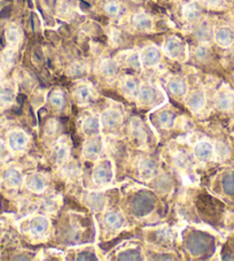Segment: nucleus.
I'll return each instance as SVG.
<instances>
[{
	"label": "nucleus",
	"mask_w": 234,
	"mask_h": 261,
	"mask_svg": "<svg viewBox=\"0 0 234 261\" xmlns=\"http://www.w3.org/2000/svg\"><path fill=\"white\" fill-rule=\"evenodd\" d=\"M155 207V198L151 192L142 191L134 196L131 202V210L133 215L138 218L146 217Z\"/></svg>",
	"instance_id": "1"
},
{
	"label": "nucleus",
	"mask_w": 234,
	"mask_h": 261,
	"mask_svg": "<svg viewBox=\"0 0 234 261\" xmlns=\"http://www.w3.org/2000/svg\"><path fill=\"white\" fill-rule=\"evenodd\" d=\"M213 245V240L204 233H195L188 238L186 242V247L190 253L199 256L207 253Z\"/></svg>",
	"instance_id": "2"
},
{
	"label": "nucleus",
	"mask_w": 234,
	"mask_h": 261,
	"mask_svg": "<svg viewBox=\"0 0 234 261\" xmlns=\"http://www.w3.org/2000/svg\"><path fill=\"white\" fill-rule=\"evenodd\" d=\"M112 176H114V170L109 160H103L99 163L93 170V179L99 186L110 183Z\"/></svg>",
	"instance_id": "3"
},
{
	"label": "nucleus",
	"mask_w": 234,
	"mask_h": 261,
	"mask_svg": "<svg viewBox=\"0 0 234 261\" xmlns=\"http://www.w3.org/2000/svg\"><path fill=\"white\" fill-rule=\"evenodd\" d=\"M28 135L22 130H13L7 138V145L12 152H22L28 145Z\"/></svg>",
	"instance_id": "4"
},
{
	"label": "nucleus",
	"mask_w": 234,
	"mask_h": 261,
	"mask_svg": "<svg viewBox=\"0 0 234 261\" xmlns=\"http://www.w3.org/2000/svg\"><path fill=\"white\" fill-rule=\"evenodd\" d=\"M102 141L101 138L98 136H91L84 144L83 147V154L89 160H96L99 154L102 151Z\"/></svg>",
	"instance_id": "5"
},
{
	"label": "nucleus",
	"mask_w": 234,
	"mask_h": 261,
	"mask_svg": "<svg viewBox=\"0 0 234 261\" xmlns=\"http://www.w3.org/2000/svg\"><path fill=\"white\" fill-rule=\"evenodd\" d=\"M16 96L15 85L12 82L0 83V110H5L11 106Z\"/></svg>",
	"instance_id": "6"
},
{
	"label": "nucleus",
	"mask_w": 234,
	"mask_h": 261,
	"mask_svg": "<svg viewBox=\"0 0 234 261\" xmlns=\"http://www.w3.org/2000/svg\"><path fill=\"white\" fill-rule=\"evenodd\" d=\"M215 154V147L211 143L207 141H202L197 143L194 147V155L195 158L201 161V163H207L213 159Z\"/></svg>",
	"instance_id": "7"
},
{
	"label": "nucleus",
	"mask_w": 234,
	"mask_h": 261,
	"mask_svg": "<svg viewBox=\"0 0 234 261\" xmlns=\"http://www.w3.org/2000/svg\"><path fill=\"white\" fill-rule=\"evenodd\" d=\"M234 105V93L229 89H223L216 97V106L220 111L231 110Z\"/></svg>",
	"instance_id": "8"
},
{
	"label": "nucleus",
	"mask_w": 234,
	"mask_h": 261,
	"mask_svg": "<svg viewBox=\"0 0 234 261\" xmlns=\"http://www.w3.org/2000/svg\"><path fill=\"white\" fill-rule=\"evenodd\" d=\"M139 172H140V176L142 179H152L155 175L159 173V166L151 159H145L140 161L139 164Z\"/></svg>",
	"instance_id": "9"
},
{
	"label": "nucleus",
	"mask_w": 234,
	"mask_h": 261,
	"mask_svg": "<svg viewBox=\"0 0 234 261\" xmlns=\"http://www.w3.org/2000/svg\"><path fill=\"white\" fill-rule=\"evenodd\" d=\"M101 125L105 128H116L122 123V115L114 110H108L101 115Z\"/></svg>",
	"instance_id": "10"
},
{
	"label": "nucleus",
	"mask_w": 234,
	"mask_h": 261,
	"mask_svg": "<svg viewBox=\"0 0 234 261\" xmlns=\"http://www.w3.org/2000/svg\"><path fill=\"white\" fill-rule=\"evenodd\" d=\"M25 184H26V188H28L29 190L34 191L36 193L43 192L47 187L46 178H45L43 175H40V174L30 175V176H28V178L25 179Z\"/></svg>",
	"instance_id": "11"
},
{
	"label": "nucleus",
	"mask_w": 234,
	"mask_h": 261,
	"mask_svg": "<svg viewBox=\"0 0 234 261\" xmlns=\"http://www.w3.org/2000/svg\"><path fill=\"white\" fill-rule=\"evenodd\" d=\"M4 181L7 184V187L17 188L23 182V175L17 168L10 167L4 173Z\"/></svg>",
	"instance_id": "12"
},
{
	"label": "nucleus",
	"mask_w": 234,
	"mask_h": 261,
	"mask_svg": "<svg viewBox=\"0 0 234 261\" xmlns=\"http://www.w3.org/2000/svg\"><path fill=\"white\" fill-rule=\"evenodd\" d=\"M49 222L46 218L36 217L30 221V231L35 236H43L47 232Z\"/></svg>",
	"instance_id": "13"
},
{
	"label": "nucleus",
	"mask_w": 234,
	"mask_h": 261,
	"mask_svg": "<svg viewBox=\"0 0 234 261\" xmlns=\"http://www.w3.org/2000/svg\"><path fill=\"white\" fill-rule=\"evenodd\" d=\"M101 122L97 116H89L83 122V132L87 136H97L100 133Z\"/></svg>",
	"instance_id": "14"
},
{
	"label": "nucleus",
	"mask_w": 234,
	"mask_h": 261,
	"mask_svg": "<svg viewBox=\"0 0 234 261\" xmlns=\"http://www.w3.org/2000/svg\"><path fill=\"white\" fill-rule=\"evenodd\" d=\"M204 102H206L204 92L200 91V90H197V91L193 92L187 99L188 109H190L193 112L200 111L202 107L204 106Z\"/></svg>",
	"instance_id": "15"
},
{
	"label": "nucleus",
	"mask_w": 234,
	"mask_h": 261,
	"mask_svg": "<svg viewBox=\"0 0 234 261\" xmlns=\"http://www.w3.org/2000/svg\"><path fill=\"white\" fill-rule=\"evenodd\" d=\"M53 159L56 161L57 164H64L65 161L68 159L69 148L64 143H56L53 146Z\"/></svg>",
	"instance_id": "16"
},
{
	"label": "nucleus",
	"mask_w": 234,
	"mask_h": 261,
	"mask_svg": "<svg viewBox=\"0 0 234 261\" xmlns=\"http://www.w3.org/2000/svg\"><path fill=\"white\" fill-rule=\"evenodd\" d=\"M105 222L110 229H120L124 224V217L120 212H108L105 215Z\"/></svg>",
	"instance_id": "17"
},
{
	"label": "nucleus",
	"mask_w": 234,
	"mask_h": 261,
	"mask_svg": "<svg viewBox=\"0 0 234 261\" xmlns=\"http://www.w3.org/2000/svg\"><path fill=\"white\" fill-rule=\"evenodd\" d=\"M106 200L102 193L92 192L89 195L87 198V206L93 211H101L105 208Z\"/></svg>",
	"instance_id": "18"
},
{
	"label": "nucleus",
	"mask_w": 234,
	"mask_h": 261,
	"mask_svg": "<svg viewBox=\"0 0 234 261\" xmlns=\"http://www.w3.org/2000/svg\"><path fill=\"white\" fill-rule=\"evenodd\" d=\"M216 40L222 46H229L233 42L232 31L227 28H220L216 34Z\"/></svg>",
	"instance_id": "19"
},
{
	"label": "nucleus",
	"mask_w": 234,
	"mask_h": 261,
	"mask_svg": "<svg viewBox=\"0 0 234 261\" xmlns=\"http://www.w3.org/2000/svg\"><path fill=\"white\" fill-rule=\"evenodd\" d=\"M142 59H143V64H145L146 66L156 65L160 60V53L156 48L150 47V48H147L145 52H143Z\"/></svg>",
	"instance_id": "20"
},
{
	"label": "nucleus",
	"mask_w": 234,
	"mask_h": 261,
	"mask_svg": "<svg viewBox=\"0 0 234 261\" xmlns=\"http://www.w3.org/2000/svg\"><path fill=\"white\" fill-rule=\"evenodd\" d=\"M155 98L156 91L155 89L152 87H143L140 90V93H139V100H140V102L145 103V105H147V103H152L155 100Z\"/></svg>",
	"instance_id": "21"
},
{
	"label": "nucleus",
	"mask_w": 234,
	"mask_h": 261,
	"mask_svg": "<svg viewBox=\"0 0 234 261\" xmlns=\"http://www.w3.org/2000/svg\"><path fill=\"white\" fill-rule=\"evenodd\" d=\"M157 119H159V123L161 127L171 128L175 121V115L170 111H163L159 114Z\"/></svg>",
	"instance_id": "22"
},
{
	"label": "nucleus",
	"mask_w": 234,
	"mask_h": 261,
	"mask_svg": "<svg viewBox=\"0 0 234 261\" xmlns=\"http://www.w3.org/2000/svg\"><path fill=\"white\" fill-rule=\"evenodd\" d=\"M222 187L226 195L234 196V172H229L224 175L222 179Z\"/></svg>",
	"instance_id": "23"
},
{
	"label": "nucleus",
	"mask_w": 234,
	"mask_h": 261,
	"mask_svg": "<svg viewBox=\"0 0 234 261\" xmlns=\"http://www.w3.org/2000/svg\"><path fill=\"white\" fill-rule=\"evenodd\" d=\"M169 89L171 92L177 94V96H184L186 93L187 85L182 80H172L169 83Z\"/></svg>",
	"instance_id": "24"
},
{
	"label": "nucleus",
	"mask_w": 234,
	"mask_h": 261,
	"mask_svg": "<svg viewBox=\"0 0 234 261\" xmlns=\"http://www.w3.org/2000/svg\"><path fill=\"white\" fill-rule=\"evenodd\" d=\"M182 51V45L178 42L177 39H170L168 43H166V52L168 55L172 58H175L178 55H181Z\"/></svg>",
	"instance_id": "25"
},
{
	"label": "nucleus",
	"mask_w": 234,
	"mask_h": 261,
	"mask_svg": "<svg viewBox=\"0 0 234 261\" xmlns=\"http://www.w3.org/2000/svg\"><path fill=\"white\" fill-rule=\"evenodd\" d=\"M49 102H51V105L53 107H55L56 110H60L65 106L66 99H65L64 94H62L61 92L55 91L51 94V97H49Z\"/></svg>",
	"instance_id": "26"
},
{
	"label": "nucleus",
	"mask_w": 234,
	"mask_h": 261,
	"mask_svg": "<svg viewBox=\"0 0 234 261\" xmlns=\"http://www.w3.org/2000/svg\"><path fill=\"white\" fill-rule=\"evenodd\" d=\"M117 259L119 260H141V254L140 252H138L137 250H133V249H129V250H125L123 252H121L117 256Z\"/></svg>",
	"instance_id": "27"
},
{
	"label": "nucleus",
	"mask_w": 234,
	"mask_h": 261,
	"mask_svg": "<svg viewBox=\"0 0 234 261\" xmlns=\"http://www.w3.org/2000/svg\"><path fill=\"white\" fill-rule=\"evenodd\" d=\"M76 98L79 102H87L89 99L91 98V90L86 85H80L76 91Z\"/></svg>",
	"instance_id": "28"
},
{
	"label": "nucleus",
	"mask_w": 234,
	"mask_h": 261,
	"mask_svg": "<svg viewBox=\"0 0 234 261\" xmlns=\"http://www.w3.org/2000/svg\"><path fill=\"white\" fill-rule=\"evenodd\" d=\"M123 90L124 92L128 94V96H134L137 92L138 90V85H137V82L134 80H131V79H128L124 81L123 83Z\"/></svg>",
	"instance_id": "29"
},
{
	"label": "nucleus",
	"mask_w": 234,
	"mask_h": 261,
	"mask_svg": "<svg viewBox=\"0 0 234 261\" xmlns=\"http://www.w3.org/2000/svg\"><path fill=\"white\" fill-rule=\"evenodd\" d=\"M6 38L8 40V43L12 45H15L17 42H19V38H20L19 30H17L15 27H11V28H8L6 31Z\"/></svg>",
	"instance_id": "30"
},
{
	"label": "nucleus",
	"mask_w": 234,
	"mask_h": 261,
	"mask_svg": "<svg viewBox=\"0 0 234 261\" xmlns=\"http://www.w3.org/2000/svg\"><path fill=\"white\" fill-rule=\"evenodd\" d=\"M174 161L175 165L179 166V167H187L188 164L191 163V158L187 155V153L181 152L174 156Z\"/></svg>",
	"instance_id": "31"
},
{
	"label": "nucleus",
	"mask_w": 234,
	"mask_h": 261,
	"mask_svg": "<svg viewBox=\"0 0 234 261\" xmlns=\"http://www.w3.org/2000/svg\"><path fill=\"white\" fill-rule=\"evenodd\" d=\"M136 23L138 25V28H141V29H147V28H150V27H151L150 19H147V17L143 16V15H139L137 17Z\"/></svg>",
	"instance_id": "32"
},
{
	"label": "nucleus",
	"mask_w": 234,
	"mask_h": 261,
	"mask_svg": "<svg viewBox=\"0 0 234 261\" xmlns=\"http://www.w3.org/2000/svg\"><path fill=\"white\" fill-rule=\"evenodd\" d=\"M132 130H133V135L134 137L137 138H143V132H142V128H141V124L139 121H133L132 123Z\"/></svg>",
	"instance_id": "33"
},
{
	"label": "nucleus",
	"mask_w": 234,
	"mask_h": 261,
	"mask_svg": "<svg viewBox=\"0 0 234 261\" xmlns=\"http://www.w3.org/2000/svg\"><path fill=\"white\" fill-rule=\"evenodd\" d=\"M116 65L114 64V62L111 61H108L105 64V66H103V71H105V74L108 75V76H111L114 75L116 73Z\"/></svg>",
	"instance_id": "34"
},
{
	"label": "nucleus",
	"mask_w": 234,
	"mask_h": 261,
	"mask_svg": "<svg viewBox=\"0 0 234 261\" xmlns=\"http://www.w3.org/2000/svg\"><path fill=\"white\" fill-rule=\"evenodd\" d=\"M77 260H98V258L92 253V252L83 251L78 254Z\"/></svg>",
	"instance_id": "35"
},
{
	"label": "nucleus",
	"mask_w": 234,
	"mask_h": 261,
	"mask_svg": "<svg viewBox=\"0 0 234 261\" xmlns=\"http://www.w3.org/2000/svg\"><path fill=\"white\" fill-rule=\"evenodd\" d=\"M8 154H10L8 147L5 145V143H4L3 141H0V160L7 159Z\"/></svg>",
	"instance_id": "36"
},
{
	"label": "nucleus",
	"mask_w": 234,
	"mask_h": 261,
	"mask_svg": "<svg viewBox=\"0 0 234 261\" xmlns=\"http://www.w3.org/2000/svg\"><path fill=\"white\" fill-rule=\"evenodd\" d=\"M13 60H14V52L13 51H6L4 55V62L6 65H12Z\"/></svg>",
	"instance_id": "37"
},
{
	"label": "nucleus",
	"mask_w": 234,
	"mask_h": 261,
	"mask_svg": "<svg viewBox=\"0 0 234 261\" xmlns=\"http://www.w3.org/2000/svg\"><path fill=\"white\" fill-rule=\"evenodd\" d=\"M107 12L110 13V14H116L119 12V7L114 5V4H110V5L107 6Z\"/></svg>",
	"instance_id": "38"
},
{
	"label": "nucleus",
	"mask_w": 234,
	"mask_h": 261,
	"mask_svg": "<svg viewBox=\"0 0 234 261\" xmlns=\"http://www.w3.org/2000/svg\"><path fill=\"white\" fill-rule=\"evenodd\" d=\"M208 2L210 4H213V5H217V4H219L220 2H222V0H208Z\"/></svg>",
	"instance_id": "39"
},
{
	"label": "nucleus",
	"mask_w": 234,
	"mask_h": 261,
	"mask_svg": "<svg viewBox=\"0 0 234 261\" xmlns=\"http://www.w3.org/2000/svg\"><path fill=\"white\" fill-rule=\"evenodd\" d=\"M0 80H2V69H0Z\"/></svg>",
	"instance_id": "40"
}]
</instances>
